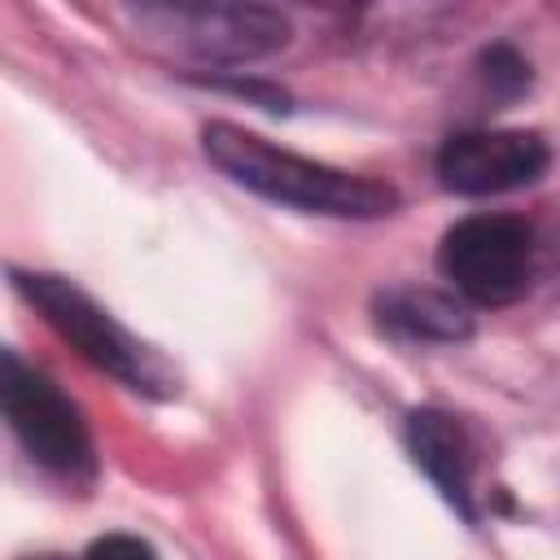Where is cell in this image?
<instances>
[{"mask_svg": "<svg viewBox=\"0 0 560 560\" xmlns=\"http://www.w3.org/2000/svg\"><path fill=\"white\" fill-rule=\"evenodd\" d=\"M131 18L201 66H245L289 44V18L267 4H140Z\"/></svg>", "mask_w": 560, "mask_h": 560, "instance_id": "obj_3", "label": "cell"}, {"mask_svg": "<svg viewBox=\"0 0 560 560\" xmlns=\"http://www.w3.org/2000/svg\"><path fill=\"white\" fill-rule=\"evenodd\" d=\"M83 560H158V551L136 534H105L83 551Z\"/></svg>", "mask_w": 560, "mask_h": 560, "instance_id": "obj_10", "label": "cell"}, {"mask_svg": "<svg viewBox=\"0 0 560 560\" xmlns=\"http://www.w3.org/2000/svg\"><path fill=\"white\" fill-rule=\"evenodd\" d=\"M381 328L407 337V341H464L472 332V315L455 293L398 284L376 298Z\"/></svg>", "mask_w": 560, "mask_h": 560, "instance_id": "obj_8", "label": "cell"}, {"mask_svg": "<svg viewBox=\"0 0 560 560\" xmlns=\"http://www.w3.org/2000/svg\"><path fill=\"white\" fill-rule=\"evenodd\" d=\"M13 284L48 319V328L61 341H70L96 372H105L140 394H166V376L158 372L153 354L79 284H70L66 276H52V271H13Z\"/></svg>", "mask_w": 560, "mask_h": 560, "instance_id": "obj_2", "label": "cell"}, {"mask_svg": "<svg viewBox=\"0 0 560 560\" xmlns=\"http://www.w3.org/2000/svg\"><path fill=\"white\" fill-rule=\"evenodd\" d=\"M551 166L538 131H459L438 149V184L459 197H490L534 184Z\"/></svg>", "mask_w": 560, "mask_h": 560, "instance_id": "obj_6", "label": "cell"}, {"mask_svg": "<svg viewBox=\"0 0 560 560\" xmlns=\"http://www.w3.org/2000/svg\"><path fill=\"white\" fill-rule=\"evenodd\" d=\"M206 158L241 188L302 210V214H332V219H381L398 206V192L372 175H354L328 162H311L293 149H280L262 140L258 131H245L236 122H206L201 127Z\"/></svg>", "mask_w": 560, "mask_h": 560, "instance_id": "obj_1", "label": "cell"}, {"mask_svg": "<svg viewBox=\"0 0 560 560\" xmlns=\"http://www.w3.org/2000/svg\"><path fill=\"white\" fill-rule=\"evenodd\" d=\"M481 74H486V83L499 101H512L529 88V61L508 44H494V48L481 52Z\"/></svg>", "mask_w": 560, "mask_h": 560, "instance_id": "obj_9", "label": "cell"}, {"mask_svg": "<svg viewBox=\"0 0 560 560\" xmlns=\"http://www.w3.org/2000/svg\"><path fill=\"white\" fill-rule=\"evenodd\" d=\"M31 560H61V556H31Z\"/></svg>", "mask_w": 560, "mask_h": 560, "instance_id": "obj_11", "label": "cell"}, {"mask_svg": "<svg viewBox=\"0 0 560 560\" xmlns=\"http://www.w3.org/2000/svg\"><path fill=\"white\" fill-rule=\"evenodd\" d=\"M438 271L464 302L508 306L529 289L534 232L516 214H468L446 228L438 245Z\"/></svg>", "mask_w": 560, "mask_h": 560, "instance_id": "obj_4", "label": "cell"}, {"mask_svg": "<svg viewBox=\"0 0 560 560\" xmlns=\"http://www.w3.org/2000/svg\"><path fill=\"white\" fill-rule=\"evenodd\" d=\"M402 438H407V451H411L416 468L472 525L477 521V503H472V446H468L464 424L451 411H442V407H416V411H407Z\"/></svg>", "mask_w": 560, "mask_h": 560, "instance_id": "obj_7", "label": "cell"}, {"mask_svg": "<svg viewBox=\"0 0 560 560\" xmlns=\"http://www.w3.org/2000/svg\"><path fill=\"white\" fill-rule=\"evenodd\" d=\"M4 420L22 451L57 472V477H88L92 472V438L79 416V407L35 368H26L18 354H4Z\"/></svg>", "mask_w": 560, "mask_h": 560, "instance_id": "obj_5", "label": "cell"}]
</instances>
